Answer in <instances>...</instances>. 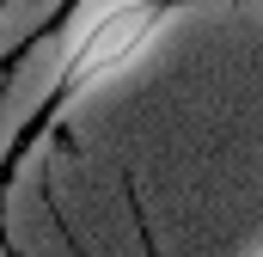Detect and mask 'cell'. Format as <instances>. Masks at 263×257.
I'll return each instance as SVG.
<instances>
[{"mask_svg": "<svg viewBox=\"0 0 263 257\" xmlns=\"http://www.w3.org/2000/svg\"><path fill=\"white\" fill-rule=\"evenodd\" d=\"M184 6H190V0H98V6H86V12L67 25V49H62V62H55V80L43 86L37 111L18 123V135H12L6 153H0V196L18 184L25 159L62 128L67 111H73L86 92H98L104 80H117L123 67H135Z\"/></svg>", "mask_w": 263, "mask_h": 257, "instance_id": "6da1fadb", "label": "cell"}, {"mask_svg": "<svg viewBox=\"0 0 263 257\" xmlns=\"http://www.w3.org/2000/svg\"><path fill=\"white\" fill-rule=\"evenodd\" d=\"M86 6H98V0H55V12L43 19V31H37V37H55V31H67V25H73Z\"/></svg>", "mask_w": 263, "mask_h": 257, "instance_id": "7a4b0ae2", "label": "cell"}, {"mask_svg": "<svg viewBox=\"0 0 263 257\" xmlns=\"http://www.w3.org/2000/svg\"><path fill=\"white\" fill-rule=\"evenodd\" d=\"M0 12H6V0H0Z\"/></svg>", "mask_w": 263, "mask_h": 257, "instance_id": "3957f363", "label": "cell"}]
</instances>
